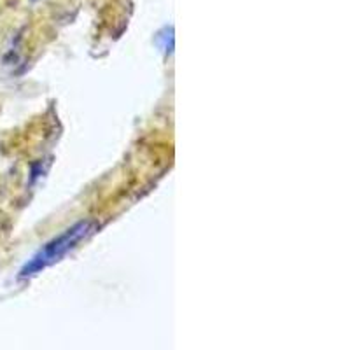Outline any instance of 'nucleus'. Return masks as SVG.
<instances>
[{
    "label": "nucleus",
    "mask_w": 350,
    "mask_h": 350,
    "mask_svg": "<svg viewBox=\"0 0 350 350\" xmlns=\"http://www.w3.org/2000/svg\"><path fill=\"white\" fill-rule=\"evenodd\" d=\"M95 229V222L91 221H82L79 224L72 226L70 229H67L65 233H61L58 238L51 240L44 249H41L37 256L30 261V265H27V268L23 270V275H34V273L41 272V270L48 268L49 265L60 261L68 251L75 247L81 240H84L86 237L93 233Z\"/></svg>",
    "instance_id": "obj_1"
}]
</instances>
